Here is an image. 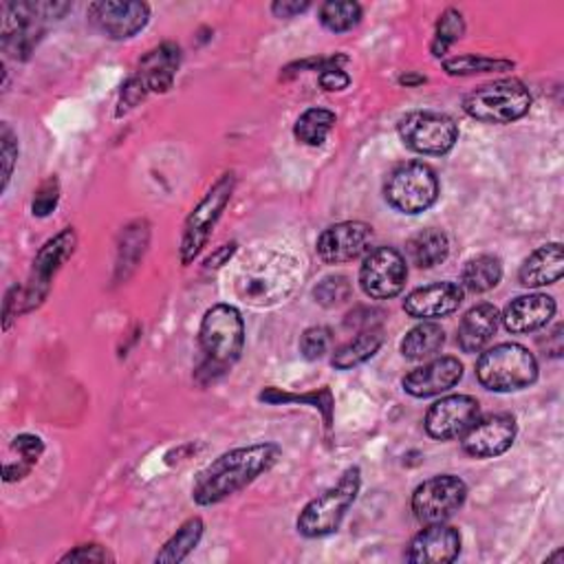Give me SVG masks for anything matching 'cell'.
Segmentation results:
<instances>
[{
  "label": "cell",
  "instance_id": "38",
  "mask_svg": "<svg viewBox=\"0 0 564 564\" xmlns=\"http://www.w3.org/2000/svg\"><path fill=\"white\" fill-rule=\"evenodd\" d=\"M0 151H3V192H5L12 181L16 159H19V137L10 129V124L0 127Z\"/></svg>",
  "mask_w": 564,
  "mask_h": 564
},
{
  "label": "cell",
  "instance_id": "43",
  "mask_svg": "<svg viewBox=\"0 0 564 564\" xmlns=\"http://www.w3.org/2000/svg\"><path fill=\"white\" fill-rule=\"evenodd\" d=\"M311 8V3H307V0H278V3L272 5V12L276 19H293L302 12H307Z\"/></svg>",
  "mask_w": 564,
  "mask_h": 564
},
{
  "label": "cell",
  "instance_id": "19",
  "mask_svg": "<svg viewBox=\"0 0 564 564\" xmlns=\"http://www.w3.org/2000/svg\"><path fill=\"white\" fill-rule=\"evenodd\" d=\"M464 377V364L457 358H436L415 371H410L401 386L408 395L425 399L455 388Z\"/></svg>",
  "mask_w": 564,
  "mask_h": 564
},
{
  "label": "cell",
  "instance_id": "24",
  "mask_svg": "<svg viewBox=\"0 0 564 564\" xmlns=\"http://www.w3.org/2000/svg\"><path fill=\"white\" fill-rule=\"evenodd\" d=\"M382 345H384V331L380 326L364 328L353 337L349 345L340 347L333 353L331 364L337 371H351V369L369 362L371 358H375V353L382 349Z\"/></svg>",
  "mask_w": 564,
  "mask_h": 564
},
{
  "label": "cell",
  "instance_id": "2",
  "mask_svg": "<svg viewBox=\"0 0 564 564\" xmlns=\"http://www.w3.org/2000/svg\"><path fill=\"white\" fill-rule=\"evenodd\" d=\"M302 278V263L289 252L259 248L245 256L235 276L237 296L252 307L285 302Z\"/></svg>",
  "mask_w": 564,
  "mask_h": 564
},
{
  "label": "cell",
  "instance_id": "10",
  "mask_svg": "<svg viewBox=\"0 0 564 564\" xmlns=\"http://www.w3.org/2000/svg\"><path fill=\"white\" fill-rule=\"evenodd\" d=\"M468 499V485L455 475H441L423 481L412 494V512L419 523L434 525L455 516Z\"/></svg>",
  "mask_w": 564,
  "mask_h": 564
},
{
  "label": "cell",
  "instance_id": "29",
  "mask_svg": "<svg viewBox=\"0 0 564 564\" xmlns=\"http://www.w3.org/2000/svg\"><path fill=\"white\" fill-rule=\"evenodd\" d=\"M335 124H337L335 112H331L326 108H309L298 118V122L293 127V135L300 144L317 148L326 142V137Z\"/></svg>",
  "mask_w": 564,
  "mask_h": 564
},
{
  "label": "cell",
  "instance_id": "4",
  "mask_svg": "<svg viewBox=\"0 0 564 564\" xmlns=\"http://www.w3.org/2000/svg\"><path fill=\"white\" fill-rule=\"evenodd\" d=\"M362 488V470L349 468L340 481L307 503L298 516V531L304 538H324L340 529L347 512L356 503Z\"/></svg>",
  "mask_w": 564,
  "mask_h": 564
},
{
  "label": "cell",
  "instance_id": "13",
  "mask_svg": "<svg viewBox=\"0 0 564 564\" xmlns=\"http://www.w3.org/2000/svg\"><path fill=\"white\" fill-rule=\"evenodd\" d=\"M151 21V8L137 0H99L88 8V23L110 40H129Z\"/></svg>",
  "mask_w": 564,
  "mask_h": 564
},
{
  "label": "cell",
  "instance_id": "25",
  "mask_svg": "<svg viewBox=\"0 0 564 564\" xmlns=\"http://www.w3.org/2000/svg\"><path fill=\"white\" fill-rule=\"evenodd\" d=\"M406 254L415 267L432 269V267L445 263V259L449 256V241H447L445 232H441L436 228H428V230L417 232L408 241Z\"/></svg>",
  "mask_w": 564,
  "mask_h": 564
},
{
  "label": "cell",
  "instance_id": "9",
  "mask_svg": "<svg viewBox=\"0 0 564 564\" xmlns=\"http://www.w3.org/2000/svg\"><path fill=\"white\" fill-rule=\"evenodd\" d=\"M401 142L419 155H445L459 142V127L453 118L434 110H415L399 120Z\"/></svg>",
  "mask_w": 564,
  "mask_h": 564
},
{
  "label": "cell",
  "instance_id": "41",
  "mask_svg": "<svg viewBox=\"0 0 564 564\" xmlns=\"http://www.w3.org/2000/svg\"><path fill=\"white\" fill-rule=\"evenodd\" d=\"M146 95H148V88L144 86V82H142L137 75H133V77L124 84V88H122L120 108H118V118H122L124 112L133 110L140 101H144V99H146Z\"/></svg>",
  "mask_w": 564,
  "mask_h": 564
},
{
  "label": "cell",
  "instance_id": "18",
  "mask_svg": "<svg viewBox=\"0 0 564 564\" xmlns=\"http://www.w3.org/2000/svg\"><path fill=\"white\" fill-rule=\"evenodd\" d=\"M466 291L457 283H434L419 287L404 300V311L415 320H436L455 313L464 304Z\"/></svg>",
  "mask_w": 564,
  "mask_h": 564
},
{
  "label": "cell",
  "instance_id": "44",
  "mask_svg": "<svg viewBox=\"0 0 564 564\" xmlns=\"http://www.w3.org/2000/svg\"><path fill=\"white\" fill-rule=\"evenodd\" d=\"M237 243H230V245H220L216 252H212V256L205 259V267L207 269H218L223 265H228L232 261V256L237 254Z\"/></svg>",
  "mask_w": 564,
  "mask_h": 564
},
{
  "label": "cell",
  "instance_id": "27",
  "mask_svg": "<svg viewBox=\"0 0 564 564\" xmlns=\"http://www.w3.org/2000/svg\"><path fill=\"white\" fill-rule=\"evenodd\" d=\"M151 228L146 220H135L122 232L120 250H118V276L129 278L131 272L137 267V263L144 259V252L148 248Z\"/></svg>",
  "mask_w": 564,
  "mask_h": 564
},
{
  "label": "cell",
  "instance_id": "17",
  "mask_svg": "<svg viewBox=\"0 0 564 564\" xmlns=\"http://www.w3.org/2000/svg\"><path fill=\"white\" fill-rule=\"evenodd\" d=\"M459 553H461L459 529L443 523H434L412 538L406 560L412 564H445V562H455Z\"/></svg>",
  "mask_w": 564,
  "mask_h": 564
},
{
  "label": "cell",
  "instance_id": "5",
  "mask_svg": "<svg viewBox=\"0 0 564 564\" xmlns=\"http://www.w3.org/2000/svg\"><path fill=\"white\" fill-rule=\"evenodd\" d=\"M477 377L481 386L492 393H516L538 380V362L523 345L505 343L481 353Z\"/></svg>",
  "mask_w": 564,
  "mask_h": 564
},
{
  "label": "cell",
  "instance_id": "35",
  "mask_svg": "<svg viewBox=\"0 0 564 564\" xmlns=\"http://www.w3.org/2000/svg\"><path fill=\"white\" fill-rule=\"evenodd\" d=\"M353 293V285L347 276L337 274V276H326L317 283V287L313 289V298L317 304L333 309V307H340L345 304Z\"/></svg>",
  "mask_w": 564,
  "mask_h": 564
},
{
  "label": "cell",
  "instance_id": "36",
  "mask_svg": "<svg viewBox=\"0 0 564 564\" xmlns=\"http://www.w3.org/2000/svg\"><path fill=\"white\" fill-rule=\"evenodd\" d=\"M328 347H331V331L324 326H311L300 337V353L309 362L324 358Z\"/></svg>",
  "mask_w": 564,
  "mask_h": 564
},
{
  "label": "cell",
  "instance_id": "16",
  "mask_svg": "<svg viewBox=\"0 0 564 564\" xmlns=\"http://www.w3.org/2000/svg\"><path fill=\"white\" fill-rule=\"evenodd\" d=\"M518 434V423L512 415H492L488 419H479L464 434V453L472 459H496L505 455L514 445Z\"/></svg>",
  "mask_w": 564,
  "mask_h": 564
},
{
  "label": "cell",
  "instance_id": "46",
  "mask_svg": "<svg viewBox=\"0 0 564 564\" xmlns=\"http://www.w3.org/2000/svg\"><path fill=\"white\" fill-rule=\"evenodd\" d=\"M410 82H425V77H401V84H410Z\"/></svg>",
  "mask_w": 564,
  "mask_h": 564
},
{
  "label": "cell",
  "instance_id": "30",
  "mask_svg": "<svg viewBox=\"0 0 564 564\" xmlns=\"http://www.w3.org/2000/svg\"><path fill=\"white\" fill-rule=\"evenodd\" d=\"M203 520L199 518V516H194V518H188L179 529H177V533L164 544V549L157 553V557H155V562H166V564H179V562H183L194 549H196V544L201 542V538H203Z\"/></svg>",
  "mask_w": 564,
  "mask_h": 564
},
{
  "label": "cell",
  "instance_id": "11",
  "mask_svg": "<svg viewBox=\"0 0 564 564\" xmlns=\"http://www.w3.org/2000/svg\"><path fill=\"white\" fill-rule=\"evenodd\" d=\"M77 245V235L73 228H64L60 235L49 239L34 259L29 285L23 289V309H38L49 296L51 280L62 269V265L73 256Z\"/></svg>",
  "mask_w": 564,
  "mask_h": 564
},
{
  "label": "cell",
  "instance_id": "23",
  "mask_svg": "<svg viewBox=\"0 0 564 564\" xmlns=\"http://www.w3.org/2000/svg\"><path fill=\"white\" fill-rule=\"evenodd\" d=\"M564 274V252L560 243H549L531 252L520 272L518 280L527 289H538L547 285H555Z\"/></svg>",
  "mask_w": 564,
  "mask_h": 564
},
{
  "label": "cell",
  "instance_id": "6",
  "mask_svg": "<svg viewBox=\"0 0 564 564\" xmlns=\"http://www.w3.org/2000/svg\"><path fill=\"white\" fill-rule=\"evenodd\" d=\"M529 108V88L514 77L483 84L464 99V110L483 124H512L525 118Z\"/></svg>",
  "mask_w": 564,
  "mask_h": 564
},
{
  "label": "cell",
  "instance_id": "45",
  "mask_svg": "<svg viewBox=\"0 0 564 564\" xmlns=\"http://www.w3.org/2000/svg\"><path fill=\"white\" fill-rule=\"evenodd\" d=\"M32 470H34V466L27 464V461H23V459H19V466L8 464V466H5V481H8V483L21 481V479H25Z\"/></svg>",
  "mask_w": 564,
  "mask_h": 564
},
{
  "label": "cell",
  "instance_id": "26",
  "mask_svg": "<svg viewBox=\"0 0 564 564\" xmlns=\"http://www.w3.org/2000/svg\"><path fill=\"white\" fill-rule=\"evenodd\" d=\"M443 345H445L443 326L432 320H425L406 333V337L401 340V356L412 362L430 360L441 351Z\"/></svg>",
  "mask_w": 564,
  "mask_h": 564
},
{
  "label": "cell",
  "instance_id": "14",
  "mask_svg": "<svg viewBox=\"0 0 564 564\" xmlns=\"http://www.w3.org/2000/svg\"><path fill=\"white\" fill-rule=\"evenodd\" d=\"M373 228L362 220H345L326 228L317 239V256L326 265H345L369 254Z\"/></svg>",
  "mask_w": 564,
  "mask_h": 564
},
{
  "label": "cell",
  "instance_id": "20",
  "mask_svg": "<svg viewBox=\"0 0 564 564\" xmlns=\"http://www.w3.org/2000/svg\"><path fill=\"white\" fill-rule=\"evenodd\" d=\"M555 309L557 307L551 296L527 293V296H518L505 307L501 322L509 333H516V335L533 333L551 322V317L555 315Z\"/></svg>",
  "mask_w": 564,
  "mask_h": 564
},
{
  "label": "cell",
  "instance_id": "40",
  "mask_svg": "<svg viewBox=\"0 0 564 564\" xmlns=\"http://www.w3.org/2000/svg\"><path fill=\"white\" fill-rule=\"evenodd\" d=\"M60 562H112V555L108 553L106 547H101L97 542H88V544H80L73 551H69L67 555H62Z\"/></svg>",
  "mask_w": 564,
  "mask_h": 564
},
{
  "label": "cell",
  "instance_id": "15",
  "mask_svg": "<svg viewBox=\"0 0 564 564\" xmlns=\"http://www.w3.org/2000/svg\"><path fill=\"white\" fill-rule=\"evenodd\" d=\"M481 419V406L470 395H449L434 401L425 415V432L436 441L464 436Z\"/></svg>",
  "mask_w": 564,
  "mask_h": 564
},
{
  "label": "cell",
  "instance_id": "21",
  "mask_svg": "<svg viewBox=\"0 0 564 564\" xmlns=\"http://www.w3.org/2000/svg\"><path fill=\"white\" fill-rule=\"evenodd\" d=\"M181 64V49L175 43H164L151 49L137 69V77L144 82L148 93H168L175 84Z\"/></svg>",
  "mask_w": 564,
  "mask_h": 564
},
{
  "label": "cell",
  "instance_id": "12",
  "mask_svg": "<svg viewBox=\"0 0 564 564\" xmlns=\"http://www.w3.org/2000/svg\"><path fill=\"white\" fill-rule=\"evenodd\" d=\"M408 280L406 259L393 248H377L367 254L360 269L362 291L373 300H391L399 296Z\"/></svg>",
  "mask_w": 564,
  "mask_h": 564
},
{
  "label": "cell",
  "instance_id": "22",
  "mask_svg": "<svg viewBox=\"0 0 564 564\" xmlns=\"http://www.w3.org/2000/svg\"><path fill=\"white\" fill-rule=\"evenodd\" d=\"M501 324V313L494 304L483 302L472 307L459 324V347L464 353H481L496 335Z\"/></svg>",
  "mask_w": 564,
  "mask_h": 564
},
{
  "label": "cell",
  "instance_id": "8",
  "mask_svg": "<svg viewBox=\"0 0 564 564\" xmlns=\"http://www.w3.org/2000/svg\"><path fill=\"white\" fill-rule=\"evenodd\" d=\"M441 185L436 172L423 161H408L388 172L384 183L386 203L401 214H421L439 199Z\"/></svg>",
  "mask_w": 564,
  "mask_h": 564
},
{
  "label": "cell",
  "instance_id": "33",
  "mask_svg": "<svg viewBox=\"0 0 564 564\" xmlns=\"http://www.w3.org/2000/svg\"><path fill=\"white\" fill-rule=\"evenodd\" d=\"M464 34H466L464 14L459 10H445L436 23V32H434V40H432V56L443 58L449 47H453L457 40H461Z\"/></svg>",
  "mask_w": 564,
  "mask_h": 564
},
{
  "label": "cell",
  "instance_id": "34",
  "mask_svg": "<svg viewBox=\"0 0 564 564\" xmlns=\"http://www.w3.org/2000/svg\"><path fill=\"white\" fill-rule=\"evenodd\" d=\"M443 69L447 75H477V73H496V71H509L514 69V62L509 60H494L485 56H459L449 58L443 62Z\"/></svg>",
  "mask_w": 564,
  "mask_h": 564
},
{
  "label": "cell",
  "instance_id": "31",
  "mask_svg": "<svg viewBox=\"0 0 564 564\" xmlns=\"http://www.w3.org/2000/svg\"><path fill=\"white\" fill-rule=\"evenodd\" d=\"M362 5L353 0H328L320 8V23L326 32L345 34L362 23Z\"/></svg>",
  "mask_w": 564,
  "mask_h": 564
},
{
  "label": "cell",
  "instance_id": "39",
  "mask_svg": "<svg viewBox=\"0 0 564 564\" xmlns=\"http://www.w3.org/2000/svg\"><path fill=\"white\" fill-rule=\"evenodd\" d=\"M12 447L19 453V459L36 466L45 453V441L36 434H19L12 443Z\"/></svg>",
  "mask_w": 564,
  "mask_h": 564
},
{
  "label": "cell",
  "instance_id": "32",
  "mask_svg": "<svg viewBox=\"0 0 564 564\" xmlns=\"http://www.w3.org/2000/svg\"><path fill=\"white\" fill-rule=\"evenodd\" d=\"M261 401L265 404H287V401H293V404H311L313 408H317L324 417V428L326 432H331L333 428V408H335V399H333V393L328 386L320 388V391H313V393H307V395H291V393H283L278 388H267L259 395Z\"/></svg>",
  "mask_w": 564,
  "mask_h": 564
},
{
  "label": "cell",
  "instance_id": "42",
  "mask_svg": "<svg viewBox=\"0 0 564 564\" xmlns=\"http://www.w3.org/2000/svg\"><path fill=\"white\" fill-rule=\"evenodd\" d=\"M317 82H320V86H322L324 91H331V93H333V91H345V88H349L351 77H349V73H345L340 67H328V69L320 71Z\"/></svg>",
  "mask_w": 564,
  "mask_h": 564
},
{
  "label": "cell",
  "instance_id": "3",
  "mask_svg": "<svg viewBox=\"0 0 564 564\" xmlns=\"http://www.w3.org/2000/svg\"><path fill=\"white\" fill-rule=\"evenodd\" d=\"M199 343L203 351V367L199 375L216 380L228 373L245 349V322L237 307L214 304L205 311L199 328Z\"/></svg>",
  "mask_w": 564,
  "mask_h": 564
},
{
  "label": "cell",
  "instance_id": "37",
  "mask_svg": "<svg viewBox=\"0 0 564 564\" xmlns=\"http://www.w3.org/2000/svg\"><path fill=\"white\" fill-rule=\"evenodd\" d=\"M58 201H60V183H58L56 177H49L34 192V201H32L34 216H38V218L49 216L58 207Z\"/></svg>",
  "mask_w": 564,
  "mask_h": 564
},
{
  "label": "cell",
  "instance_id": "28",
  "mask_svg": "<svg viewBox=\"0 0 564 564\" xmlns=\"http://www.w3.org/2000/svg\"><path fill=\"white\" fill-rule=\"evenodd\" d=\"M503 280V263L499 256L483 254L470 259L461 272V287L472 293H485Z\"/></svg>",
  "mask_w": 564,
  "mask_h": 564
},
{
  "label": "cell",
  "instance_id": "7",
  "mask_svg": "<svg viewBox=\"0 0 564 564\" xmlns=\"http://www.w3.org/2000/svg\"><path fill=\"white\" fill-rule=\"evenodd\" d=\"M237 188L235 172H225L216 179V183L205 192L199 205L185 220L183 237H181V263L190 265L207 245L216 223L220 220L225 207L232 201Z\"/></svg>",
  "mask_w": 564,
  "mask_h": 564
},
{
  "label": "cell",
  "instance_id": "1",
  "mask_svg": "<svg viewBox=\"0 0 564 564\" xmlns=\"http://www.w3.org/2000/svg\"><path fill=\"white\" fill-rule=\"evenodd\" d=\"M280 459L276 443H254L237 447L212 461L194 481L192 499L201 507L218 505L252 485L259 477L269 472Z\"/></svg>",
  "mask_w": 564,
  "mask_h": 564
}]
</instances>
